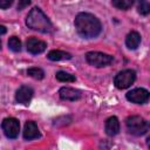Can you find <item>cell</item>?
Returning a JSON list of instances; mask_svg holds the SVG:
<instances>
[{
	"label": "cell",
	"instance_id": "obj_23",
	"mask_svg": "<svg viewBox=\"0 0 150 150\" xmlns=\"http://www.w3.org/2000/svg\"><path fill=\"white\" fill-rule=\"evenodd\" d=\"M0 47H1V41H0Z\"/></svg>",
	"mask_w": 150,
	"mask_h": 150
},
{
	"label": "cell",
	"instance_id": "obj_18",
	"mask_svg": "<svg viewBox=\"0 0 150 150\" xmlns=\"http://www.w3.org/2000/svg\"><path fill=\"white\" fill-rule=\"evenodd\" d=\"M138 13L142 15H148L150 12V5L148 0H138V6H137Z\"/></svg>",
	"mask_w": 150,
	"mask_h": 150
},
{
	"label": "cell",
	"instance_id": "obj_8",
	"mask_svg": "<svg viewBox=\"0 0 150 150\" xmlns=\"http://www.w3.org/2000/svg\"><path fill=\"white\" fill-rule=\"evenodd\" d=\"M26 47H27V50L32 54H40L42 52H45L47 45L45 41H41L36 38H29L26 42Z\"/></svg>",
	"mask_w": 150,
	"mask_h": 150
},
{
	"label": "cell",
	"instance_id": "obj_12",
	"mask_svg": "<svg viewBox=\"0 0 150 150\" xmlns=\"http://www.w3.org/2000/svg\"><path fill=\"white\" fill-rule=\"evenodd\" d=\"M120 131V122L117 117L111 116L105 121V132L109 136H115Z\"/></svg>",
	"mask_w": 150,
	"mask_h": 150
},
{
	"label": "cell",
	"instance_id": "obj_15",
	"mask_svg": "<svg viewBox=\"0 0 150 150\" xmlns=\"http://www.w3.org/2000/svg\"><path fill=\"white\" fill-rule=\"evenodd\" d=\"M134 1L135 0H111L114 7H116L118 9H123V11L130 8L132 6Z\"/></svg>",
	"mask_w": 150,
	"mask_h": 150
},
{
	"label": "cell",
	"instance_id": "obj_5",
	"mask_svg": "<svg viewBox=\"0 0 150 150\" xmlns=\"http://www.w3.org/2000/svg\"><path fill=\"white\" fill-rule=\"evenodd\" d=\"M136 79V73L131 69H125V70H122L120 71L115 80H114V83L116 86V88L118 89H125V88H129L134 81Z\"/></svg>",
	"mask_w": 150,
	"mask_h": 150
},
{
	"label": "cell",
	"instance_id": "obj_10",
	"mask_svg": "<svg viewBox=\"0 0 150 150\" xmlns=\"http://www.w3.org/2000/svg\"><path fill=\"white\" fill-rule=\"evenodd\" d=\"M59 95L62 100L66 101H77L81 98V91L70 87H62L59 90Z\"/></svg>",
	"mask_w": 150,
	"mask_h": 150
},
{
	"label": "cell",
	"instance_id": "obj_13",
	"mask_svg": "<svg viewBox=\"0 0 150 150\" xmlns=\"http://www.w3.org/2000/svg\"><path fill=\"white\" fill-rule=\"evenodd\" d=\"M139 42H141V35L132 30L130 32L128 35H127V39H125V45L129 49H136L138 46H139Z\"/></svg>",
	"mask_w": 150,
	"mask_h": 150
},
{
	"label": "cell",
	"instance_id": "obj_17",
	"mask_svg": "<svg viewBox=\"0 0 150 150\" xmlns=\"http://www.w3.org/2000/svg\"><path fill=\"white\" fill-rule=\"evenodd\" d=\"M56 79L61 82H74L75 81V76L69 74V73H66V71H57L56 73Z\"/></svg>",
	"mask_w": 150,
	"mask_h": 150
},
{
	"label": "cell",
	"instance_id": "obj_6",
	"mask_svg": "<svg viewBox=\"0 0 150 150\" xmlns=\"http://www.w3.org/2000/svg\"><path fill=\"white\" fill-rule=\"evenodd\" d=\"M2 130L5 132V135L8 138H16L20 131V124L19 121L14 117H7L2 121Z\"/></svg>",
	"mask_w": 150,
	"mask_h": 150
},
{
	"label": "cell",
	"instance_id": "obj_11",
	"mask_svg": "<svg viewBox=\"0 0 150 150\" xmlns=\"http://www.w3.org/2000/svg\"><path fill=\"white\" fill-rule=\"evenodd\" d=\"M39 136H40V131H39L38 125L35 124V122L27 121L26 124H25V129H23V137H25V139L30 141V139L38 138Z\"/></svg>",
	"mask_w": 150,
	"mask_h": 150
},
{
	"label": "cell",
	"instance_id": "obj_9",
	"mask_svg": "<svg viewBox=\"0 0 150 150\" xmlns=\"http://www.w3.org/2000/svg\"><path fill=\"white\" fill-rule=\"evenodd\" d=\"M33 97V89L28 86H21L15 94V100L18 103L27 104Z\"/></svg>",
	"mask_w": 150,
	"mask_h": 150
},
{
	"label": "cell",
	"instance_id": "obj_21",
	"mask_svg": "<svg viewBox=\"0 0 150 150\" xmlns=\"http://www.w3.org/2000/svg\"><path fill=\"white\" fill-rule=\"evenodd\" d=\"M29 4H30V0H19V4H18V11H21V9L26 8Z\"/></svg>",
	"mask_w": 150,
	"mask_h": 150
},
{
	"label": "cell",
	"instance_id": "obj_4",
	"mask_svg": "<svg viewBox=\"0 0 150 150\" xmlns=\"http://www.w3.org/2000/svg\"><path fill=\"white\" fill-rule=\"evenodd\" d=\"M86 60L89 64L100 68V67L109 66L112 62L114 57L109 54H104L101 52H89L86 54Z\"/></svg>",
	"mask_w": 150,
	"mask_h": 150
},
{
	"label": "cell",
	"instance_id": "obj_16",
	"mask_svg": "<svg viewBox=\"0 0 150 150\" xmlns=\"http://www.w3.org/2000/svg\"><path fill=\"white\" fill-rule=\"evenodd\" d=\"M27 74L35 79V80H42L45 77V71L41 69V68H38V67H33V68H29L27 70Z\"/></svg>",
	"mask_w": 150,
	"mask_h": 150
},
{
	"label": "cell",
	"instance_id": "obj_3",
	"mask_svg": "<svg viewBox=\"0 0 150 150\" xmlns=\"http://www.w3.org/2000/svg\"><path fill=\"white\" fill-rule=\"evenodd\" d=\"M125 124H127V128H128V131L135 136H141V135H144L148 129H149V124L148 122L141 117V116H137V115H134V116H129L125 121Z\"/></svg>",
	"mask_w": 150,
	"mask_h": 150
},
{
	"label": "cell",
	"instance_id": "obj_20",
	"mask_svg": "<svg viewBox=\"0 0 150 150\" xmlns=\"http://www.w3.org/2000/svg\"><path fill=\"white\" fill-rule=\"evenodd\" d=\"M14 0H0V8L1 9H6L8 7H11V5L13 4Z\"/></svg>",
	"mask_w": 150,
	"mask_h": 150
},
{
	"label": "cell",
	"instance_id": "obj_2",
	"mask_svg": "<svg viewBox=\"0 0 150 150\" xmlns=\"http://www.w3.org/2000/svg\"><path fill=\"white\" fill-rule=\"evenodd\" d=\"M26 25L34 30L41 32V33H53L54 27L50 20L47 18V15L38 7H34L30 9V12L27 15Z\"/></svg>",
	"mask_w": 150,
	"mask_h": 150
},
{
	"label": "cell",
	"instance_id": "obj_22",
	"mask_svg": "<svg viewBox=\"0 0 150 150\" xmlns=\"http://www.w3.org/2000/svg\"><path fill=\"white\" fill-rule=\"evenodd\" d=\"M6 30H7V29H6V27L0 25V34H5V33H6Z\"/></svg>",
	"mask_w": 150,
	"mask_h": 150
},
{
	"label": "cell",
	"instance_id": "obj_1",
	"mask_svg": "<svg viewBox=\"0 0 150 150\" xmlns=\"http://www.w3.org/2000/svg\"><path fill=\"white\" fill-rule=\"evenodd\" d=\"M75 28L84 39L96 38L102 29L100 20L90 13H80L75 18Z\"/></svg>",
	"mask_w": 150,
	"mask_h": 150
},
{
	"label": "cell",
	"instance_id": "obj_19",
	"mask_svg": "<svg viewBox=\"0 0 150 150\" xmlns=\"http://www.w3.org/2000/svg\"><path fill=\"white\" fill-rule=\"evenodd\" d=\"M8 48L13 52H20L21 49V41L16 36H12L8 40Z\"/></svg>",
	"mask_w": 150,
	"mask_h": 150
},
{
	"label": "cell",
	"instance_id": "obj_7",
	"mask_svg": "<svg viewBox=\"0 0 150 150\" xmlns=\"http://www.w3.org/2000/svg\"><path fill=\"white\" fill-rule=\"evenodd\" d=\"M127 100L132 102V103L143 104L149 100V91L146 89H144V88L132 89L131 91H129L127 94Z\"/></svg>",
	"mask_w": 150,
	"mask_h": 150
},
{
	"label": "cell",
	"instance_id": "obj_14",
	"mask_svg": "<svg viewBox=\"0 0 150 150\" xmlns=\"http://www.w3.org/2000/svg\"><path fill=\"white\" fill-rule=\"evenodd\" d=\"M48 59L52 61H62V60H69L71 59V55L69 53L62 52V50H50L48 53Z\"/></svg>",
	"mask_w": 150,
	"mask_h": 150
}]
</instances>
